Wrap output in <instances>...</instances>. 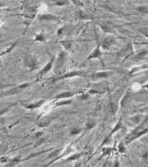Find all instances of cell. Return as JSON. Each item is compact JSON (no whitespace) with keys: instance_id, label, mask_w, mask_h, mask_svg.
I'll return each instance as SVG.
<instances>
[{"instance_id":"cell-1","label":"cell","mask_w":148,"mask_h":167,"mask_svg":"<svg viewBox=\"0 0 148 167\" xmlns=\"http://www.w3.org/2000/svg\"><path fill=\"white\" fill-rule=\"evenodd\" d=\"M23 63L25 65L26 68H28L29 70H36V69L39 68V61L34 55L31 54H26L23 56Z\"/></svg>"},{"instance_id":"cell-2","label":"cell","mask_w":148,"mask_h":167,"mask_svg":"<svg viewBox=\"0 0 148 167\" xmlns=\"http://www.w3.org/2000/svg\"><path fill=\"white\" fill-rule=\"evenodd\" d=\"M29 86V83H25V84H20V85L18 86H15L13 87V88L9 89L8 91H6L5 93L3 94L4 96H7V95H12V94H17V93H20L23 90H25L26 88H28Z\"/></svg>"},{"instance_id":"cell-3","label":"cell","mask_w":148,"mask_h":167,"mask_svg":"<svg viewBox=\"0 0 148 167\" xmlns=\"http://www.w3.org/2000/svg\"><path fill=\"white\" fill-rule=\"evenodd\" d=\"M115 38L113 36H107L106 38L104 39V41L101 42V48L103 50H109L111 48L112 45H114L115 43Z\"/></svg>"},{"instance_id":"cell-4","label":"cell","mask_w":148,"mask_h":167,"mask_svg":"<svg viewBox=\"0 0 148 167\" xmlns=\"http://www.w3.org/2000/svg\"><path fill=\"white\" fill-rule=\"evenodd\" d=\"M55 60H56V57H55V56H53V57L51 58V60L44 66V68H43L42 70H41V72H40V77H43V76H45L46 74H47L51 70V69L53 68Z\"/></svg>"},{"instance_id":"cell-5","label":"cell","mask_w":148,"mask_h":167,"mask_svg":"<svg viewBox=\"0 0 148 167\" xmlns=\"http://www.w3.org/2000/svg\"><path fill=\"white\" fill-rule=\"evenodd\" d=\"M84 75V73L81 72V71H74V72H69V73H66L64 74V75L60 76V77H58L56 80H61V79H65V78H71V77H75V76H83Z\"/></svg>"},{"instance_id":"cell-6","label":"cell","mask_w":148,"mask_h":167,"mask_svg":"<svg viewBox=\"0 0 148 167\" xmlns=\"http://www.w3.org/2000/svg\"><path fill=\"white\" fill-rule=\"evenodd\" d=\"M74 96V93L73 92H70V91H64V92H61V93L57 94L55 96V98L57 100H60V99H68L70 97Z\"/></svg>"},{"instance_id":"cell-7","label":"cell","mask_w":148,"mask_h":167,"mask_svg":"<svg viewBox=\"0 0 148 167\" xmlns=\"http://www.w3.org/2000/svg\"><path fill=\"white\" fill-rule=\"evenodd\" d=\"M109 75H110V72H96L91 75V79L92 80H99V79L107 78Z\"/></svg>"},{"instance_id":"cell-8","label":"cell","mask_w":148,"mask_h":167,"mask_svg":"<svg viewBox=\"0 0 148 167\" xmlns=\"http://www.w3.org/2000/svg\"><path fill=\"white\" fill-rule=\"evenodd\" d=\"M101 56V45H98V47L95 48V50H93V52L91 53V54L88 56L87 60H90V59H95V58H99Z\"/></svg>"},{"instance_id":"cell-9","label":"cell","mask_w":148,"mask_h":167,"mask_svg":"<svg viewBox=\"0 0 148 167\" xmlns=\"http://www.w3.org/2000/svg\"><path fill=\"white\" fill-rule=\"evenodd\" d=\"M45 100H39L38 102L36 103H31V104H26L25 105V107L26 108V110H34V108H39L43 107V105L45 104Z\"/></svg>"},{"instance_id":"cell-10","label":"cell","mask_w":148,"mask_h":167,"mask_svg":"<svg viewBox=\"0 0 148 167\" xmlns=\"http://www.w3.org/2000/svg\"><path fill=\"white\" fill-rule=\"evenodd\" d=\"M39 19L40 20H52V22H56V20H58V17L55 16V15H52V14H46V13H43L39 16Z\"/></svg>"},{"instance_id":"cell-11","label":"cell","mask_w":148,"mask_h":167,"mask_svg":"<svg viewBox=\"0 0 148 167\" xmlns=\"http://www.w3.org/2000/svg\"><path fill=\"white\" fill-rule=\"evenodd\" d=\"M35 42H43V43H45V42H46V36H45V34H43V33L37 34H36V38H35Z\"/></svg>"},{"instance_id":"cell-12","label":"cell","mask_w":148,"mask_h":167,"mask_svg":"<svg viewBox=\"0 0 148 167\" xmlns=\"http://www.w3.org/2000/svg\"><path fill=\"white\" fill-rule=\"evenodd\" d=\"M101 28L107 33H112L113 31V26L110 25L109 23H101Z\"/></svg>"},{"instance_id":"cell-13","label":"cell","mask_w":148,"mask_h":167,"mask_svg":"<svg viewBox=\"0 0 148 167\" xmlns=\"http://www.w3.org/2000/svg\"><path fill=\"white\" fill-rule=\"evenodd\" d=\"M122 127H123V126H122V119H120V120H119V122H118V123H117V125H116V127H115L114 129H113L112 133H111V135H110L109 137H111L113 134H115L116 132H118V130H119V129H121V128H122Z\"/></svg>"},{"instance_id":"cell-14","label":"cell","mask_w":148,"mask_h":167,"mask_svg":"<svg viewBox=\"0 0 148 167\" xmlns=\"http://www.w3.org/2000/svg\"><path fill=\"white\" fill-rule=\"evenodd\" d=\"M62 100V101L60 102H56V103H54V105L55 107H60V105H66V104H69V103H71V100H70L69 98L68 99H60Z\"/></svg>"},{"instance_id":"cell-15","label":"cell","mask_w":148,"mask_h":167,"mask_svg":"<svg viewBox=\"0 0 148 167\" xmlns=\"http://www.w3.org/2000/svg\"><path fill=\"white\" fill-rule=\"evenodd\" d=\"M61 45L64 47L65 50H70V48L72 46V42L71 41H61Z\"/></svg>"},{"instance_id":"cell-16","label":"cell","mask_w":148,"mask_h":167,"mask_svg":"<svg viewBox=\"0 0 148 167\" xmlns=\"http://www.w3.org/2000/svg\"><path fill=\"white\" fill-rule=\"evenodd\" d=\"M136 10L141 13H148V6H145V5H140V6L136 7Z\"/></svg>"},{"instance_id":"cell-17","label":"cell","mask_w":148,"mask_h":167,"mask_svg":"<svg viewBox=\"0 0 148 167\" xmlns=\"http://www.w3.org/2000/svg\"><path fill=\"white\" fill-rule=\"evenodd\" d=\"M95 126V121H92V120H90V121H88L87 123H86V127H85V130L86 131H89V130H91L93 128V127Z\"/></svg>"},{"instance_id":"cell-18","label":"cell","mask_w":148,"mask_h":167,"mask_svg":"<svg viewBox=\"0 0 148 167\" xmlns=\"http://www.w3.org/2000/svg\"><path fill=\"white\" fill-rule=\"evenodd\" d=\"M147 54H148L147 51H142V52H140L139 54L136 56V58H137L138 60H142V59H144L145 56H146Z\"/></svg>"},{"instance_id":"cell-19","label":"cell","mask_w":148,"mask_h":167,"mask_svg":"<svg viewBox=\"0 0 148 167\" xmlns=\"http://www.w3.org/2000/svg\"><path fill=\"white\" fill-rule=\"evenodd\" d=\"M82 130L80 128H72L71 129V132H70V134L71 135H77V134H80L81 133Z\"/></svg>"},{"instance_id":"cell-20","label":"cell","mask_w":148,"mask_h":167,"mask_svg":"<svg viewBox=\"0 0 148 167\" xmlns=\"http://www.w3.org/2000/svg\"><path fill=\"white\" fill-rule=\"evenodd\" d=\"M6 151H7V145H5V144L0 145V155L4 154Z\"/></svg>"},{"instance_id":"cell-21","label":"cell","mask_w":148,"mask_h":167,"mask_svg":"<svg viewBox=\"0 0 148 167\" xmlns=\"http://www.w3.org/2000/svg\"><path fill=\"white\" fill-rule=\"evenodd\" d=\"M80 157V154H72V156H70L69 158H67V161H72V160H76Z\"/></svg>"},{"instance_id":"cell-22","label":"cell","mask_w":148,"mask_h":167,"mask_svg":"<svg viewBox=\"0 0 148 167\" xmlns=\"http://www.w3.org/2000/svg\"><path fill=\"white\" fill-rule=\"evenodd\" d=\"M132 120V122H133V123H135V124H138L140 121H141V116H133V118L131 119Z\"/></svg>"},{"instance_id":"cell-23","label":"cell","mask_w":148,"mask_h":167,"mask_svg":"<svg viewBox=\"0 0 148 167\" xmlns=\"http://www.w3.org/2000/svg\"><path fill=\"white\" fill-rule=\"evenodd\" d=\"M67 3V1H66V0H59V1H58V0H57V2H56V5H65Z\"/></svg>"},{"instance_id":"cell-24","label":"cell","mask_w":148,"mask_h":167,"mask_svg":"<svg viewBox=\"0 0 148 167\" xmlns=\"http://www.w3.org/2000/svg\"><path fill=\"white\" fill-rule=\"evenodd\" d=\"M7 3L4 1V0H0V8H3V7H6Z\"/></svg>"},{"instance_id":"cell-25","label":"cell","mask_w":148,"mask_h":167,"mask_svg":"<svg viewBox=\"0 0 148 167\" xmlns=\"http://www.w3.org/2000/svg\"><path fill=\"white\" fill-rule=\"evenodd\" d=\"M60 152H61V150H56L55 152H54V153H52V154H51V155L49 156V157H50V158H53V157H55V156H56V155H58V154H59V153H60Z\"/></svg>"},{"instance_id":"cell-26","label":"cell","mask_w":148,"mask_h":167,"mask_svg":"<svg viewBox=\"0 0 148 167\" xmlns=\"http://www.w3.org/2000/svg\"><path fill=\"white\" fill-rule=\"evenodd\" d=\"M119 151H120L121 153H124V152H125V147H124V144H123V143H121L120 146H119Z\"/></svg>"},{"instance_id":"cell-27","label":"cell","mask_w":148,"mask_h":167,"mask_svg":"<svg viewBox=\"0 0 148 167\" xmlns=\"http://www.w3.org/2000/svg\"><path fill=\"white\" fill-rule=\"evenodd\" d=\"M88 96H89V93H85V94H82L81 96H80V99L86 100V99L88 98Z\"/></svg>"},{"instance_id":"cell-28","label":"cell","mask_w":148,"mask_h":167,"mask_svg":"<svg viewBox=\"0 0 148 167\" xmlns=\"http://www.w3.org/2000/svg\"><path fill=\"white\" fill-rule=\"evenodd\" d=\"M71 1L73 2L75 5H77V6H82V3L79 2V0H71Z\"/></svg>"},{"instance_id":"cell-29","label":"cell","mask_w":148,"mask_h":167,"mask_svg":"<svg viewBox=\"0 0 148 167\" xmlns=\"http://www.w3.org/2000/svg\"><path fill=\"white\" fill-rule=\"evenodd\" d=\"M143 87H144V88H146V89H148V84H146V85H144Z\"/></svg>"},{"instance_id":"cell-30","label":"cell","mask_w":148,"mask_h":167,"mask_svg":"<svg viewBox=\"0 0 148 167\" xmlns=\"http://www.w3.org/2000/svg\"><path fill=\"white\" fill-rule=\"evenodd\" d=\"M2 23H3V22H1V20H0V26H1V25H2Z\"/></svg>"},{"instance_id":"cell-31","label":"cell","mask_w":148,"mask_h":167,"mask_svg":"<svg viewBox=\"0 0 148 167\" xmlns=\"http://www.w3.org/2000/svg\"><path fill=\"white\" fill-rule=\"evenodd\" d=\"M147 119H148V118H147Z\"/></svg>"}]
</instances>
